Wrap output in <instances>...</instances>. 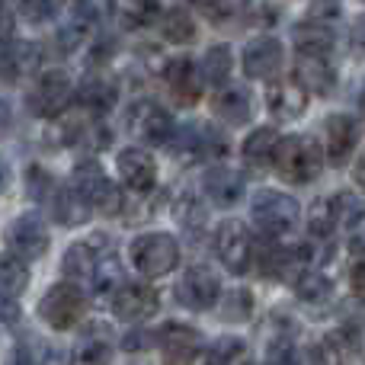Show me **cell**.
Here are the masks:
<instances>
[{"instance_id": "obj_1", "label": "cell", "mask_w": 365, "mask_h": 365, "mask_svg": "<svg viewBox=\"0 0 365 365\" xmlns=\"http://www.w3.org/2000/svg\"><path fill=\"white\" fill-rule=\"evenodd\" d=\"M61 276L77 289L87 285L96 295H106L122 285V259L106 234H93V237L77 240L64 250Z\"/></svg>"}, {"instance_id": "obj_2", "label": "cell", "mask_w": 365, "mask_h": 365, "mask_svg": "<svg viewBox=\"0 0 365 365\" xmlns=\"http://www.w3.org/2000/svg\"><path fill=\"white\" fill-rule=\"evenodd\" d=\"M269 164L276 167V173L285 182L304 186V182L314 180L324 167L321 141H317L314 135H279Z\"/></svg>"}, {"instance_id": "obj_3", "label": "cell", "mask_w": 365, "mask_h": 365, "mask_svg": "<svg viewBox=\"0 0 365 365\" xmlns=\"http://www.w3.org/2000/svg\"><path fill=\"white\" fill-rule=\"evenodd\" d=\"M68 186L74 189V192L81 195L83 202H87L93 215L113 218V215L122 212V192H119V186L109 180V173L103 170L96 160H81V164L74 167V173H71Z\"/></svg>"}, {"instance_id": "obj_4", "label": "cell", "mask_w": 365, "mask_h": 365, "mask_svg": "<svg viewBox=\"0 0 365 365\" xmlns=\"http://www.w3.org/2000/svg\"><path fill=\"white\" fill-rule=\"evenodd\" d=\"M128 257H132V266L145 279H160V276H170L180 266V244L173 234L148 231V234H138L128 244Z\"/></svg>"}, {"instance_id": "obj_5", "label": "cell", "mask_w": 365, "mask_h": 365, "mask_svg": "<svg viewBox=\"0 0 365 365\" xmlns=\"http://www.w3.org/2000/svg\"><path fill=\"white\" fill-rule=\"evenodd\" d=\"M298 215H302L298 202L289 192H282V189H259L250 202V221L269 240H279L282 234L295 231Z\"/></svg>"}, {"instance_id": "obj_6", "label": "cell", "mask_w": 365, "mask_h": 365, "mask_svg": "<svg viewBox=\"0 0 365 365\" xmlns=\"http://www.w3.org/2000/svg\"><path fill=\"white\" fill-rule=\"evenodd\" d=\"M38 317L51 330H71L87 317V295L71 282H55L38 302Z\"/></svg>"}, {"instance_id": "obj_7", "label": "cell", "mask_w": 365, "mask_h": 365, "mask_svg": "<svg viewBox=\"0 0 365 365\" xmlns=\"http://www.w3.org/2000/svg\"><path fill=\"white\" fill-rule=\"evenodd\" d=\"M4 240H6V253L23 259V263L42 259L51 247V234L38 212H23L19 218H13L10 225H6Z\"/></svg>"}, {"instance_id": "obj_8", "label": "cell", "mask_w": 365, "mask_h": 365, "mask_svg": "<svg viewBox=\"0 0 365 365\" xmlns=\"http://www.w3.org/2000/svg\"><path fill=\"white\" fill-rule=\"evenodd\" d=\"M29 113L38 119H61L68 113L71 100H74V83L64 71H45L36 77V83L29 87Z\"/></svg>"}, {"instance_id": "obj_9", "label": "cell", "mask_w": 365, "mask_h": 365, "mask_svg": "<svg viewBox=\"0 0 365 365\" xmlns=\"http://www.w3.org/2000/svg\"><path fill=\"white\" fill-rule=\"evenodd\" d=\"M253 257L259 259V272H263L266 279L292 282V285H295L311 266V250L304 244L302 247H282V244H276V240H263Z\"/></svg>"}, {"instance_id": "obj_10", "label": "cell", "mask_w": 365, "mask_h": 365, "mask_svg": "<svg viewBox=\"0 0 365 365\" xmlns=\"http://www.w3.org/2000/svg\"><path fill=\"white\" fill-rule=\"evenodd\" d=\"M170 145L177 148V154H186L189 160H218L227 151V135L208 122H186V125L173 128Z\"/></svg>"}, {"instance_id": "obj_11", "label": "cell", "mask_w": 365, "mask_h": 365, "mask_svg": "<svg viewBox=\"0 0 365 365\" xmlns=\"http://www.w3.org/2000/svg\"><path fill=\"white\" fill-rule=\"evenodd\" d=\"M215 253H218L221 266L234 276H244L253 263V240H250V231L244 227V221L237 218H227L218 225L215 231Z\"/></svg>"}, {"instance_id": "obj_12", "label": "cell", "mask_w": 365, "mask_h": 365, "mask_svg": "<svg viewBox=\"0 0 365 365\" xmlns=\"http://www.w3.org/2000/svg\"><path fill=\"white\" fill-rule=\"evenodd\" d=\"M160 308V295L154 285L148 282H122L119 289L109 298V311H113L115 321L125 324H141L148 317H154Z\"/></svg>"}, {"instance_id": "obj_13", "label": "cell", "mask_w": 365, "mask_h": 365, "mask_svg": "<svg viewBox=\"0 0 365 365\" xmlns=\"http://www.w3.org/2000/svg\"><path fill=\"white\" fill-rule=\"evenodd\" d=\"M173 128V115L158 100H138L128 109V132L145 145H170Z\"/></svg>"}, {"instance_id": "obj_14", "label": "cell", "mask_w": 365, "mask_h": 365, "mask_svg": "<svg viewBox=\"0 0 365 365\" xmlns=\"http://www.w3.org/2000/svg\"><path fill=\"white\" fill-rule=\"evenodd\" d=\"M154 346H160L164 365H192V359L202 349V334L189 324L170 321L154 330Z\"/></svg>"}, {"instance_id": "obj_15", "label": "cell", "mask_w": 365, "mask_h": 365, "mask_svg": "<svg viewBox=\"0 0 365 365\" xmlns=\"http://www.w3.org/2000/svg\"><path fill=\"white\" fill-rule=\"evenodd\" d=\"M282 64H285V48L272 36L250 38L244 45V55H240V68H244V74L250 81H276Z\"/></svg>"}, {"instance_id": "obj_16", "label": "cell", "mask_w": 365, "mask_h": 365, "mask_svg": "<svg viewBox=\"0 0 365 365\" xmlns=\"http://www.w3.org/2000/svg\"><path fill=\"white\" fill-rule=\"evenodd\" d=\"M218 298L221 282L212 266H189L177 282V302L189 311H208L212 304H218Z\"/></svg>"}, {"instance_id": "obj_17", "label": "cell", "mask_w": 365, "mask_h": 365, "mask_svg": "<svg viewBox=\"0 0 365 365\" xmlns=\"http://www.w3.org/2000/svg\"><path fill=\"white\" fill-rule=\"evenodd\" d=\"M356 141H359V125L353 115L346 113H334L324 122V160L330 167H346V160L353 158Z\"/></svg>"}, {"instance_id": "obj_18", "label": "cell", "mask_w": 365, "mask_h": 365, "mask_svg": "<svg viewBox=\"0 0 365 365\" xmlns=\"http://www.w3.org/2000/svg\"><path fill=\"white\" fill-rule=\"evenodd\" d=\"M115 167H119V177L132 192L148 195L154 186H158V160H154L151 151L145 148H125L115 158Z\"/></svg>"}, {"instance_id": "obj_19", "label": "cell", "mask_w": 365, "mask_h": 365, "mask_svg": "<svg viewBox=\"0 0 365 365\" xmlns=\"http://www.w3.org/2000/svg\"><path fill=\"white\" fill-rule=\"evenodd\" d=\"M164 83H167V93L173 96V103L182 109L195 106L202 96V81H199V71H195V64L189 61L186 55L180 58H170V61L164 64Z\"/></svg>"}, {"instance_id": "obj_20", "label": "cell", "mask_w": 365, "mask_h": 365, "mask_svg": "<svg viewBox=\"0 0 365 365\" xmlns=\"http://www.w3.org/2000/svg\"><path fill=\"white\" fill-rule=\"evenodd\" d=\"M202 189H205V195L218 208H231L244 199L247 177L240 170H234V167H227V164H215V167H208L205 177H202Z\"/></svg>"}, {"instance_id": "obj_21", "label": "cell", "mask_w": 365, "mask_h": 365, "mask_svg": "<svg viewBox=\"0 0 365 365\" xmlns=\"http://www.w3.org/2000/svg\"><path fill=\"white\" fill-rule=\"evenodd\" d=\"M266 109L272 113V119L279 122H292L298 115H304L308 109V93L298 87L292 77H276L266 87Z\"/></svg>"}, {"instance_id": "obj_22", "label": "cell", "mask_w": 365, "mask_h": 365, "mask_svg": "<svg viewBox=\"0 0 365 365\" xmlns=\"http://www.w3.org/2000/svg\"><path fill=\"white\" fill-rule=\"evenodd\" d=\"M42 64V48L26 38H10L0 48V77L4 81H23L26 74H36Z\"/></svg>"}, {"instance_id": "obj_23", "label": "cell", "mask_w": 365, "mask_h": 365, "mask_svg": "<svg viewBox=\"0 0 365 365\" xmlns=\"http://www.w3.org/2000/svg\"><path fill=\"white\" fill-rule=\"evenodd\" d=\"M115 340L103 324H93L81 334V340L71 349V365H113Z\"/></svg>"}, {"instance_id": "obj_24", "label": "cell", "mask_w": 365, "mask_h": 365, "mask_svg": "<svg viewBox=\"0 0 365 365\" xmlns=\"http://www.w3.org/2000/svg\"><path fill=\"white\" fill-rule=\"evenodd\" d=\"M292 81L304 90V93H334L336 87V68L330 58H314V55H295V77Z\"/></svg>"}, {"instance_id": "obj_25", "label": "cell", "mask_w": 365, "mask_h": 365, "mask_svg": "<svg viewBox=\"0 0 365 365\" xmlns=\"http://www.w3.org/2000/svg\"><path fill=\"white\" fill-rule=\"evenodd\" d=\"M115 93H119V90H115V83L109 81L106 74H100V71H90V74L81 81V87L74 90L81 113L93 115V119H100L103 113H109V109H113Z\"/></svg>"}, {"instance_id": "obj_26", "label": "cell", "mask_w": 365, "mask_h": 365, "mask_svg": "<svg viewBox=\"0 0 365 365\" xmlns=\"http://www.w3.org/2000/svg\"><path fill=\"white\" fill-rule=\"evenodd\" d=\"M212 113L227 125H244L253 115V96L247 87H221L212 96Z\"/></svg>"}, {"instance_id": "obj_27", "label": "cell", "mask_w": 365, "mask_h": 365, "mask_svg": "<svg viewBox=\"0 0 365 365\" xmlns=\"http://www.w3.org/2000/svg\"><path fill=\"white\" fill-rule=\"evenodd\" d=\"M48 208H51V218L64 227H81V225H87L90 215H93L90 205L71 186H58L48 199Z\"/></svg>"}, {"instance_id": "obj_28", "label": "cell", "mask_w": 365, "mask_h": 365, "mask_svg": "<svg viewBox=\"0 0 365 365\" xmlns=\"http://www.w3.org/2000/svg\"><path fill=\"white\" fill-rule=\"evenodd\" d=\"M336 45V32L324 23H311L302 19L295 26V48L298 55H314V58H327Z\"/></svg>"}, {"instance_id": "obj_29", "label": "cell", "mask_w": 365, "mask_h": 365, "mask_svg": "<svg viewBox=\"0 0 365 365\" xmlns=\"http://www.w3.org/2000/svg\"><path fill=\"white\" fill-rule=\"evenodd\" d=\"M231 68H234V51L231 45H212V48L202 55V64L199 71V81L202 83H212V87H227V77H231Z\"/></svg>"}, {"instance_id": "obj_30", "label": "cell", "mask_w": 365, "mask_h": 365, "mask_svg": "<svg viewBox=\"0 0 365 365\" xmlns=\"http://www.w3.org/2000/svg\"><path fill=\"white\" fill-rule=\"evenodd\" d=\"M158 23H160V32H164L167 42L173 45H189L195 38V19L186 6H160L158 13Z\"/></svg>"}, {"instance_id": "obj_31", "label": "cell", "mask_w": 365, "mask_h": 365, "mask_svg": "<svg viewBox=\"0 0 365 365\" xmlns=\"http://www.w3.org/2000/svg\"><path fill=\"white\" fill-rule=\"evenodd\" d=\"M336 227H343L340 221V195H330V199H317L308 212V231L311 237L330 240Z\"/></svg>"}, {"instance_id": "obj_32", "label": "cell", "mask_w": 365, "mask_h": 365, "mask_svg": "<svg viewBox=\"0 0 365 365\" xmlns=\"http://www.w3.org/2000/svg\"><path fill=\"white\" fill-rule=\"evenodd\" d=\"M26 289H29V266L10 253H0V298L16 302Z\"/></svg>"}, {"instance_id": "obj_33", "label": "cell", "mask_w": 365, "mask_h": 365, "mask_svg": "<svg viewBox=\"0 0 365 365\" xmlns=\"http://www.w3.org/2000/svg\"><path fill=\"white\" fill-rule=\"evenodd\" d=\"M276 141H279L276 128H272V125H259V128H253V132L244 138V148H240V154H244L247 164L263 167V164H269Z\"/></svg>"}, {"instance_id": "obj_34", "label": "cell", "mask_w": 365, "mask_h": 365, "mask_svg": "<svg viewBox=\"0 0 365 365\" xmlns=\"http://www.w3.org/2000/svg\"><path fill=\"white\" fill-rule=\"evenodd\" d=\"M295 295L302 298L304 304H314V308H321V304H330V302H334V279L324 276V272L308 269L295 282Z\"/></svg>"}, {"instance_id": "obj_35", "label": "cell", "mask_w": 365, "mask_h": 365, "mask_svg": "<svg viewBox=\"0 0 365 365\" xmlns=\"http://www.w3.org/2000/svg\"><path fill=\"white\" fill-rule=\"evenodd\" d=\"M253 314V292L250 289H231L225 298L218 302V317L227 324H244Z\"/></svg>"}, {"instance_id": "obj_36", "label": "cell", "mask_w": 365, "mask_h": 365, "mask_svg": "<svg viewBox=\"0 0 365 365\" xmlns=\"http://www.w3.org/2000/svg\"><path fill=\"white\" fill-rule=\"evenodd\" d=\"M244 340L234 334H225L218 336V343H212L205 353V359H202V365H237V359L244 356Z\"/></svg>"}, {"instance_id": "obj_37", "label": "cell", "mask_w": 365, "mask_h": 365, "mask_svg": "<svg viewBox=\"0 0 365 365\" xmlns=\"http://www.w3.org/2000/svg\"><path fill=\"white\" fill-rule=\"evenodd\" d=\"M113 13L122 19L125 29H141V26H148V23H158L160 4H115Z\"/></svg>"}, {"instance_id": "obj_38", "label": "cell", "mask_w": 365, "mask_h": 365, "mask_svg": "<svg viewBox=\"0 0 365 365\" xmlns=\"http://www.w3.org/2000/svg\"><path fill=\"white\" fill-rule=\"evenodd\" d=\"M55 189H58V182L45 167H38V164L26 167V192H29L32 202H45V205H48V199H51Z\"/></svg>"}, {"instance_id": "obj_39", "label": "cell", "mask_w": 365, "mask_h": 365, "mask_svg": "<svg viewBox=\"0 0 365 365\" xmlns=\"http://www.w3.org/2000/svg\"><path fill=\"white\" fill-rule=\"evenodd\" d=\"M177 218L186 231H199L202 221H205V208L199 205L195 195H182V199L177 202Z\"/></svg>"}, {"instance_id": "obj_40", "label": "cell", "mask_w": 365, "mask_h": 365, "mask_svg": "<svg viewBox=\"0 0 365 365\" xmlns=\"http://www.w3.org/2000/svg\"><path fill=\"white\" fill-rule=\"evenodd\" d=\"M240 13H244V16H250V23H247V26H276L282 6H279V4H253V6H240Z\"/></svg>"}, {"instance_id": "obj_41", "label": "cell", "mask_w": 365, "mask_h": 365, "mask_svg": "<svg viewBox=\"0 0 365 365\" xmlns=\"http://www.w3.org/2000/svg\"><path fill=\"white\" fill-rule=\"evenodd\" d=\"M4 365H42V356H38V349L32 340H19L16 346L10 349V356H6Z\"/></svg>"}, {"instance_id": "obj_42", "label": "cell", "mask_w": 365, "mask_h": 365, "mask_svg": "<svg viewBox=\"0 0 365 365\" xmlns=\"http://www.w3.org/2000/svg\"><path fill=\"white\" fill-rule=\"evenodd\" d=\"M61 13V6L58 4H48V0H42V4H19V16H26L29 23H48L51 16H58Z\"/></svg>"}, {"instance_id": "obj_43", "label": "cell", "mask_w": 365, "mask_h": 365, "mask_svg": "<svg viewBox=\"0 0 365 365\" xmlns=\"http://www.w3.org/2000/svg\"><path fill=\"white\" fill-rule=\"evenodd\" d=\"M195 10H199L202 16H208L212 23H225L227 16L240 13V4H195Z\"/></svg>"}, {"instance_id": "obj_44", "label": "cell", "mask_w": 365, "mask_h": 365, "mask_svg": "<svg viewBox=\"0 0 365 365\" xmlns=\"http://www.w3.org/2000/svg\"><path fill=\"white\" fill-rule=\"evenodd\" d=\"M336 16H340V6H336V4H311V6H308V16H304V19L330 26Z\"/></svg>"}, {"instance_id": "obj_45", "label": "cell", "mask_w": 365, "mask_h": 365, "mask_svg": "<svg viewBox=\"0 0 365 365\" xmlns=\"http://www.w3.org/2000/svg\"><path fill=\"white\" fill-rule=\"evenodd\" d=\"M122 346L128 353H138V349H151L154 346V330H132V334L122 340Z\"/></svg>"}, {"instance_id": "obj_46", "label": "cell", "mask_w": 365, "mask_h": 365, "mask_svg": "<svg viewBox=\"0 0 365 365\" xmlns=\"http://www.w3.org/2000/svg\"><path fill=\"white\" fill-rule=\"evenodd\" d=\"M362 279H365V266H362V257H356L353 266H349V289H353L356 302H362Z\"/></svg>"}, {"instance_id": "obj_47", "label": "cell", "mask_w": 365, "mask_h": 365, "mask_svg": "<svg viewBox=\"0 0 365 365\" xmlns=\"http://www.w3.org/2000/svg\"><path fill=\"white\" fill-rule=\"evenodd\" d=\"M10 38H13V13L0 4V48H4Z\"/></svg>"}, {"instance_id": "obj_48", "label": "cell", "mask_w": 365, "mask_h": 365, "mask_svg": "<svg viewBox=\"0 0 365 365\" xmlns=\"http://www.w3.org/2000/svg\"><path fill=\"white\" fill-rule=\"evenodd\" d=\"M19 321V304L0 298V324H16Z\"/></svg>"}, {"instance_id": "obj_49", "label": "cell", "mask_w": 365, "mask_h": 365, "mask_svg": "<svg viewBox=\"0 0 365 365\" xmlns=\"http://www.w3.org/2000/svg\"><path fill=\"white\" fill-rule=\"evenodd\" d=\"M6 182H10V167H6V160L0 158V192L6 189Z\"/></svg>"}]
</instances>
